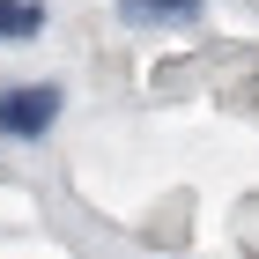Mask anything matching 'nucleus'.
<instances>
[{
    "instance_id": "obj_3",
    "label": "nucleus",
    "mask_w": 259,
    "mask_h": 259,
    "mask_svg": "<svg viewBox=\"0 0 259 259\" xmlns=\"http://www.w3.org/2000/svg\"><path fill=\"white\" fill-rule=\"evenodd\" d=\"M200 0H119V15L126 22H185Z\"/></svg>"
},
{
    "instance_id": "obj_1",
    "label": "nucleus",
    "mask_w": 259,
    "mask_h": 259,
    "mask_svg": "<svg viewBox=\"0 0 259 259\" xmlns=\"http://www.w3.org/2000/svg\"><path fill=\"white\" fill-rule=\"evenodd\" d=\"M60 81H15L0 89V141H45L60 126Z\"/></svg>"
},
{
    "instance_id": "obj_2",
    "label": "nucleus",
    "mask_w": 259,
    "mask_h": 259,
    "mask_svg": "<svg viewBox=\"0 0 259 259\" xmlns=\"http://www.w3.org/2000/svg\"><path fill=\"white\" fill-rule=\"evenodd\" d=\"M45 30V8L37 0H0V45H22Z\"/></svg>"
}]
</instances>
